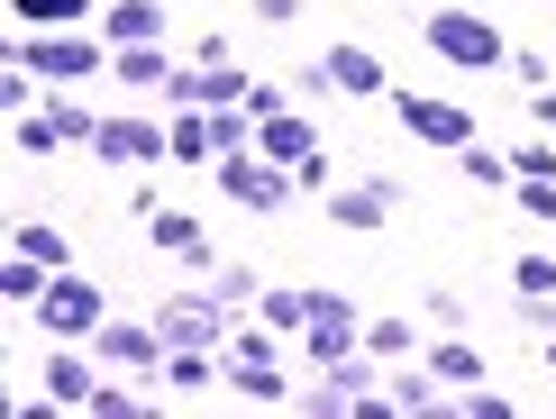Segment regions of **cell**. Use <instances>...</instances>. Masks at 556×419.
I'll use <instances>...</instances> for the list:
<instances>
[{
    "mask_svg": "<svg viewBox=\"0 0 556 419\" xmlns=\"http://www.w3.org/2000/svg\"><path fill=\"white\" fill-rule=\"evenodd\" d=\"M201 119H211V155H247V147H256V110H247V101L201 110Z\"/></svg>",
    "mask_w": 556,
    "mask_h": 419,
    "instance_id": "18",
    "label": "cell"
},
{
    "mask_svg": "<svg viewBox=\"0 0 556 419\" xmlns=\"http://www.w3.org/2000/svg\"><path fill=\"white\" fill-rule=\"evenodd\" d=\"M392 210H402V182H392V174H365V182H338V192H329V228L375 238V228H392Z\"/></svg>",
    "mask_w": 556,
    "mask_h": 419,
    "instance_id": "7",
    "label": "cell"
},
{
    "mask_svg": "<svg viewBox=\"0 0 556 419\" xmlns=\"http://www.w3.org/2000/svg\"><path fill=\"white\" fill-rule=\"evenodd\" d=\"M365 346H375L383 365H410L420 356V329H410V319H365Z\"/></svg>",
    "mask_w": 556,
    "mask_h": 419,
    "instance_id": "21",
    "label": "cell"
},
{
    "mask_svg": "<svg viewBox=\"0 0 556 419\" xmlns=\"http://www.w3.org/2000/svg\"><path fill=\"white\" fill-rule=\"evenodd\" d=\"M91 155H110V165H128V174H147V165H174V128H155V119H101V147Z\"/></svg>",
    "mask_w": 556,
    "mask_h": 419,
    "instance_id": "9",
    "label": "cell"
},
{
    "mask_svg": "<svg viewBox=\"0 0 556 419\" xmlns=\"http://www.w3.org/2000/svg\"><path fill=\"white\" fill-rule=\"evenodd\" d=\"M10 246H18V255H37L46 274H64V265H74V246H64V228H46V219H18V228H10Z\"/></svg>",
    "mask_w": 556,
    "mask_h": 419,
    "instance_id": "19",
    "label": "cell"
},
{
    "mask_svg": "<svg viewBox=\"0 0 556 419\" xmlns=\"http://www.w3.org/2000/svg\"><path fill=\"white\" fill-rule=\"evenodd\" d=\"M311 310H319V292H256L265 329H311Z\"/></svg>",
    "mask_w": 556,
    "mask_h": 419,
    "instance_id": "23",
    "label": "cell"
},
{
    "mask_svg": "<svg viewBox=\"0 0 556 419\" xmlns=\"http://www.w3.org/2000/svg\"><path fill=\"white\" fill-rule=\"evenodd\" d=\"M256 155H274V165H311V155H319V128L311 119H301V110H274V119H256Z\"/></svg>",
    "mask_w": 556,
    "mask_h": 419,
    "instance_id": "13",
    "label": "cell"
},
{
    "mask_svg": "<svg viewBox=\"0 0 556 419\" xmlns=\"http://www.w3.org/2000/svg\"><path fill=\"white\" fill-rule=\"evenodd\" d=\"M547 374H556V329H547Z\"/></svg>",
    "mask_w": 556,
    "mask_h": 419,
    "instance_id": "37",
    "label": "cell"
},
{
    "mask_svg": "<svg viewBox=\"0 0 556 419\" xmlns=\"http://www.w3.org/2000/svg\"><path fill=\"white\" fill-rule=\"evenodd\" d=\"M91 356L119 365V374H165V329L155 319H101L91 329Z\"/></svg>",
    "mask_w": 556,
    "mask_h": 419,
    "instance_id": "5",
    "label": "cell"
},
{
    "mask_svg": "<svg viewBox=\"0 0 556 419\" xmlns=\"http://www.w3.org/2000/svg\"><path fill=\"white\" fill-rule=\"evenodd\" d=\"M155 329H165V346H219L228 301L219 292H174V301H155Z\"/></svg>",
    "mask_w": 556,
    "mask_h": 419,
    "instance_id": "8",
    "label": "cell"
},
{
    "mask_svg": "<svg viewBox=\"0 0 556 419\" xmlns=\"http://www.w3.org/2000/svg\"><path fill=\"white\" fill-rule=\"evenodd\" d=\"M429 10H447V0H429Z\"/></svg>",
    "mask_w": 556,
    "mask_h": 419,
    "instance_id": "38",
    "label": "cell"
},
{
    "mask_svg": "<svg viewBox=\"0 0 556 419\" xmlns=\"http://www.w3.org/2000/svg\"><path fill=\"white\" fill-rule=\"evenodd\" d=\"M147 246H155V255H182V265H201V274L219 265V255H211V238H201V219H192V210H147Z\"/></svg>",
    "mask_w": 556,
    "mask_h": 419,
    "instance_id": "12",
    "label": "cell"
},
{
    "mask_svg": "<svg viewBox=\"0 0 556 419\" xmlns=\"http://www.w3.org/2000/svg\"><path fill=\"white\" fill-rule=\"evenodd\" d=\"M37 319H46V338H91L110 319V301H101V283H83L74 265L46 283V301H37Z\"/></svg>",
    "mask_w": 556,
    "mask_h": 419,
    "instance_id": "4",
    "label": "cell"
},
{
    "mask_svg": "<svg viewBox=\"0 0 556 419\" xmlns=\"http://www.w3.org/2000/svg\"><path fill=\"white\" fill-rule=\"evenodd\" d=\"M211 292L238 310V301H256V265H211Z\"/></svg>",
    "mask_w": 556,
    "mask_h": 419,
    "instance_id": "31",
    "label": "cell"
},
{
    "mask_svg": "<svg viewBox=\"0 0 556 419\" xmlns=\"http://www.w3.org/2000/svg\"><path fill=\"white\" fill-rule=\"evenodd\" d=\"M228 392H238V402H292L274 365H228Z\"/></svg>",
    "mask_w": 556,
    "mask_h": 419,
    "instance_id": "27",
    "label": "cell"
},
{
    "mask_svg": "<svg viewBox=\"0 0 556 419\" xmlns=\"http://www.w3.org/2000/svg\"><path fill=\"white\" fill-rule=\"evenodd\" d=\"M101 37L110 46H165V0H119Z\"/></svg>",
    "mask_w": 556,
    "mask_h": 419,
    "instance_id": "17",
    "label": "cell"
},
{
    "mask_svg": "<svg viewBox=\"0 0 556 419\" xmlns=\"http://www.w3.org/2000/svg\"><path fill=\"white\" fill-rule=\"evenodd\" d=\"M211 356H219V346H165V383H174V392L219 383V365H211Z\"/></svg>",
    "mask_w": 556,
    "mask_h": 419,
    "instance_id": "20",
    "label": "cell"
},
{
    "mask_svg": "<svg viewBox=\"0 0 556 419\" xmlns=\"http://www.w3.org/2000/svg\"><path fill=\"white\" fill-rule=\"evenodd\" d=\"M256 18H274V28H283V18H301V0H256Z\"/></svg>",
    "mask_w": 556,
    "mask_h": 419,
    "instance_id": "36",
    "label": "cell"
},
{
    "mask_svg": "<svg viewBox=\"0 0 556 419\" xmlns=\"http://www.w3.org/2000/svg\"><path fill=\"white\" fill-rule=\"evenodd\" d=\"M529 119H539V128H556V91H529Z\"/></svg>",
    "mask_w": 556,
    "mask_h": 419,
    "instance_id": "35",
    "label": "cell"
},
{
    "mask_svg": "<svg viewBox=\"0 0 556 419\" xmlns=\"http://www.w3.org/2000/svg\"><path fill=\"white\" fill-rule=\"evenodd\" d=\"M301 82H311V91H346V101H375V91H383V64H375V46H329Z\"/></svg>",
    "mask_w": 556,
    "mask_h": 419,
    "instance_id": "10",
    "label": "cell"
},
{
    "mask_svg": "<svg viewBox=\"0 0 556 419\" xmlns=\"http://www.w3.org/2000/svg\"><path fill=\"white\" fill-rule=\"evenodd\" d=\"M301 346H311V365L329 374L338 356H356V346H365V310H356L346 292H319V310H311V329H301Z\"/></svg>",
    "mask_w": 556,
    "mask_h": 419,
    "instance_id": "6",
    "label": "cell"
},
{
    "mask_svg": "<svg viewBox=\"0 0 556 419\" xmlns=\"http://www.w3.org/2000/svg\"><path fill=\"white\" fill-rule=\"evenodd\" d=\"M46 119L64 128V147H101V119H91V110L74 101V91H55V101H46Z\"/></svg>",
    "mask_w": 556,
    "mask_h": 419,
    "instance_id": "25",
    "label": "cell"
},
{
    "mask_svg": "<svg viewBox=\"0 0 556 419\" xmlns=\"http://www.w3.org/2000/svg\"><path fill=\"white\" fill-rule=\"evenodd\" d=\"M511 292H520V301H556V255H547V246H529L520 265H511Z\"/></svg>",
    "mask_w": 556,
    "mask_h": 419,
    "instance_id": "24",
    "label": "cell"
},
{
    "mask_svg": "<svg viewBox=\"0 0 556 419\" xmlns=\"http://www.w3.org/2000/svg\"><path fill=\"white\" fill-rule=\"evenodd\" d=\"M10 147H18V155H55V147H64V128L46 119V110H18V119H10Z\"/></svg>",
    "mask_w": 556,
    "mask_h": 419,
    "instance_id": "26",
    "label": "cell"
},
{
    "mask_svg": "<svg viewBox=\"0 0 556 419\" xmlns=\"http://www.w3.org/2000/svg\"><path fill=\"white\" fill-rule=\"evenodd\" d=\"M46 283H55V274H46L37 255H10V265H0V301H28V310H37Z\"/></svg>",
    "mask_w": 556,
    "mask_h": 419,
    "instance_id": "22",
    "label": "cell"
},
{
    "mask_svg": "<svg viewBox=\"0 0 556 419\" xmlns=\"http://www.w3.org/2000/svg\"><path fill=\"white\" fill-rule=\"evenodd\" d=\"M219 192L238 201V210H283L301 192V174L274 165V155H219Z\"/></svg>",
    "mask_w": 556,
    "mask_h": 419,
    "instance_id": "3",
    "label": "cell"
},
{
    "mask_svg": "<svg viewBox=\"0 0 556 419\" xmlns=\"http://www.w3.org/2000/svg\"><path fill=\"white\" fill-rule=\"evenodd\" d=\"M128 410H137L128 383H101V392H91V419H128Z\"/></svg>",
    "mask_w": 556,
    "mask_h": 419,
    "instance_id": "33",
    "label": "cell"
},
{
    "mask_svg": "<svg viewBox=\"0 0 556 419\" xmlns=\"http://www.w3.org/2000/svg\"><path fill=\"white\" fill-rule=\"evenodd\" d=\"M182 74V64L165 55V46H110V82H137V91H165Z\"/></svg>",
    "mask_w": 556,
    "mask_h": 419,
    "instance_id": "15",
    "label": "cell"
},
{
    "mask_svg": "<svg viewBox=\"0 0 556 419\" xmlns=\"http://www.w3.org/2000/svg\"><path fill=\"white\" fill-rule=\"evenodd\" d=\"M10 64H28L37 82H91L110 64V37H74V28H28L10 46Z\"/></svg>",
    "mask_w": 556,
    "mask_h": 419,
    "instance_id": "1",
    "label": "cell"
},
{
    "mask_svg": "<svg viewBox=\"0 0 556 419\" xmlns=\"http://www.w3.org/2000/svg\"><path fill=\"white\" fill-rule=\"evenodd\" d=\"M10 10H18V28H74L91 0H10Z\"/></svg>",
    "mask_w": 556,
    "mask_h": 419,
    "instance_id": "28",
    "label": "cell"
},
{
    "mask_svg": "<svg viewBox=\"0 0 556 419\" xmlns=\"http://www.w3.org/2000/svg\"><path fill=\"white\" fill-rule=\"evenodd\" d=\"M402 128L410 137H420V147H475V119H466V110H456V101H438V91H402Z\"/></svg>",
    "mask_w": 556,
    "mask_h": 419,
    "instance_id": "11",
    "label": "cell"
},
{
    "mask_svg": "<svg viewBox=\"0 0 556 419\" xmlns=\"http://www.w3.org/2000/svg\"><path fill=\"white\" fill-rule=\"evenodd\" d=\"M420 37H429V55L466 64V74H483V64H502V55H511L493 18H483V10H456V0H447V10H429V28H420Z\"/></svg>",
    "mask_w": 556,
    "mask_h": 419,
    "instance_id": "2",
    "label": "cell"
},
{
    "mask_svg": "<svg viewBox=\"0 0 556 419\" xmlns=\"http://www.w3.org/2000/svg\"><path fill=\"white\" fill-rule=\"evenodd\" d=\"M247 110H256V119H274V110H292V101H283V82H247Z\"/></svg>",
    "mask_w": 556,
    "mask_h": 419,
    "instance_id": "34",
    "label": "cell"
},
{
    "mask_svg": "<svg viewBox=\"0 0 556 419\" xmlns=\"http://www.w3.org/2000/svg\"><path fill=\"white\" fill-rule=\"evenodd\" d=\"M301 410H311V419H346V410H356V402H346L338 383H311V392H301Z\"/></svg>",
    "mask_w": 556,
    "mask_h": 419,
    "instance_id": "32",
    "label": "cell"
},
{
    "mask_svg": "<svg viewBox=\"0 0 556 419\" xmlns=\"http://www.w3.org/2000/svg\"><path fill=\"white\" fill-rule=\"evenodd\" d=\"M456 165H466V182H520L511 155H493V147H456Z\"/></svg>",
    "mask_w": 556,
    "mask_h": 419,
    "instance_id": "30",
    "label": "cell"
},
{
    "mask_svg": "<svg viewBox=\"0 0 556 419\" xmlns=\"http://www.w3.org/2000/svg\"><path fill=\"white\" fill-rule=\"evenodd\" d=\"M37 374H46V402H55V410H91V392H101V374H91L74 346H55V356H46Z\"/></svg>",
    "mask_w": 556,
    "mask_h": 419,
    "instance_id": "14",
    "label": "cell"
},
{
    "mask_svg": "<svg viewBox=\"0 0 556 419\" xmlns=\"http://www.w3.org/2000/svg\"><path fill=\"white\" fill-rule=\"evenodd\" d=\"M420 365H429V374H438V383H447V392H466V383L483 374V346L447 329V338H438V346H420Z\"/></svg>",
    "mask_w": 556,
    "mask_h": 419,
    "instance_id": "16",
    "label": "cell"
},
{
    "mask_svg": "<svg viewBox=\"0 0 556 419\" xmlns=\"http://www.w3.org/2000/svg\"><path fill=\"white\" fill-rule=\"evenodd\" d=\"M511 192H520V210H529L539 228H556V174H520Z\"/></svg>",
    "mask_w": 556,
    "mask_h": 419,
    "instance_id": "29",
    "label": "cell"
}]
</instances>
